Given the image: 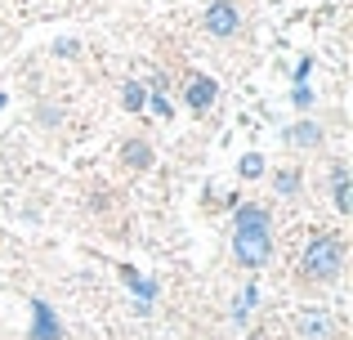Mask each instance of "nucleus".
<instances>
[{"label":"nucleus","mask_w":353,"mask_h":340,"mask_svg":"<svg viewBox=\"0 0 353 340\" xmlns=\"http://www.w3.org/2000/svg\"><path fill=\"white\" fill-rule=\"evenodd\" d=\"M233 251L246 269H259L273 255V215L264 206H241L237 228H233Z\"/></svg>","instance_id":"1"},{"label":"nucleus","mask_w":353,"mask_h":340,"mask_svg":"<svg viewBox=\"0 0 353 340\" xmlns=\"http://www.w3.org/2000/svg\"><path fill=\"white\" fill-rule=\"evenodd\" d=\"M345 264V242L340 233H318L304 251V278H336Z\"/></svg>","instance_id":"2"},{"label":"nucleus","mask_w":353,"mask_h":340,"mask_svg":"<svg viewBox=\"0 0 353 340\" xmlns=\"http://www.w3.org/2000/svg\"><path fill=\"white\" fill-rule=\"evenodd\" d=\"M237 27H241V9L233 0H215V5L206 9V32L210 36H233Z\"/></svg>","instance_id":"3"},{"label":"nucleus","mask_w":353,"mask_h":340,"mask_svg":"<svg viewBox=\"0 0 353 340\" xmlns=\"http://www.w3.org/2000/svg\"><path fill=\"white\" fill-rule=\"evenodd\" d=\"M32 340H63V323L45 300H32Z\"/></svg>","instance_id":"4"},{"label":"nucleus","mask_w":353,"mask_h":340,"mask_svg":"<svg viewBox=\"0 0 353 340\" xmlns=\"http://www.w3.org/2000/svg\"><path fill=\"white\" fill-rule=\"evenodd\" d=\"M215 94H219V86L210 77H192L188 81V108L192 112H206V108L215 103Z\"/></svg>","instance_id":"5"},{"label":"nucleus","mask_w":353,"mask_h":340,"mask_svg":"<svg viewBox=\"0 0 353 340\" xmlns=\"http://www.w3.org/2000/svg\"><path fill=\"white\" fill-rule=\"evenodd\" d=\"M121 161H125L130 170H148L152 166V148H148L143 139H130V143H121Z\"/></svg>","instance_id":"6"},{"label":"nucleus","mask_w":353,"mask_h":340,"mask_svg":"<svg viewBox=\"0 0 353 340\" xmlns=\"http://www.w3.org/2000/svg\"><path fill=\"white\" fill-rule=\"evenodd\" d=\"M121 278H125L130 291L139 296V314H148V305H152V296H157V282H152V278H139L134 269H121Z\"/></svg>","instance_id":"7"},{"label":"nucleus","mask_w":353,"mask_h":340,"mask_svg":"<svg viewBox=\"0 0 353 340\" xmlns=\"http://www.w3.org/2000/svg\"><path fill=\"white\" fill-rule=\"evenodd\" d=\"M300 336H304V340H322V336H331V318L322 314V309H309V314H300Z\"/></svg>","instance_id":"8"},{"label":"nucleus","mask_w":353,"mask_h":340,"mask_svg":"<svg viewBox=\"0 0 353 340\" xmlns=\"http://www.w3.org/2000/svg\"><path fill=\"white\" fill-rule=\"evenodd\" d=\"M331 183H336V210H340V215H353V183H349V170L336 166V170H331Z\"/></svg>","instance_id":"9"},{"label":"nucleus","mask_w":353,"mask_h":340,"mask_svg":"<svg viewBox=\"0 0 353 340\" xmlns=\"http://www.w3.org/2000/svg\"><path fill=\"white\" fill-rule=\"evenodd\" d=\"M286 139L300 143V148H318V143H322V126L318 121H295L291 130H286Z\"/></svg>","instance_id":"10"},{"label":"nucleus","mask_w":353,"mask_h":340,"mask_svg":"<svg viewBox=\"0 0 353 340\" xmlns=\"http://www.w3.org/2000/svg\"><path fill=\"white\" fill-rule=\"evenodd\" d=\"M121 103H125L130 112H143L148 108V90L139 86V81H125V86H121Z\"/></svg>","instance_id":"11"},{"label":"nucleus","mask_w":353,"mask_h":340,"mask_svg":"<svg viewBox=\"0 0 353 340\" xmlns=\"http://www.w3.org/2000/svg\"><path fill=\"white\" fill-rule=\"evenodd\" d=\"M273 188L291 197V192H300V174H295V170H277V174H273Z\"/></svg>","instance_id":"12"},{"label":"nucleus","mask_w":353,"mask_h":340,"mask_svg":"<svg viewBox=\"0 0 353 340\" xmlns=\"http://www.w3.org/2000/svg\"><path fill=\"white\" fill-rule=\"evenodd\" d=\"M241 174H246V179H259V174H264V157H259V152H246V157H241Z\"/></svg>","instance_id":"13"},{"label":"nucleus","mask_w":353,"mask_h":340,"mask_svg":"<svg viewBox=\"0 0 353 340\" xmlns=\"http://www.w3.org/2000/svg\"><path fill=\"white\" fill-rule=\"evenodd\" d=\"M54 54H59V59H72V54H81V41L63 36V41H54Z\"/></svg>","instance_id":"14"},{"label":"nucleus","mask_w":353,"mask_h":340,"mask_svg":"<svg viewBox=\"0 0 353 340\" xmlns=\"http://www.w3.org/2000/svg\"><path fill=\"white\" fill-rule=\"evenodd\" d=\"M291 99H295V108H313V99H318V94H313V90H309V86L300 81V86L291 90Z\"/></svg>","instance_id":"15"},{"label":"nucleus","mask_w":353,"mask_h":340,"mask_svg":"<svg viewBox=\"0 0 353 340\" xmlns=\"http://www.w3.org/2000/svg\"><path fill=\"white\" fill-rule=\"evenodd\" d=\"M148 103H152V112H161V117H170V99H165V94H157V99H148Z\"/></svg>","instance_id":"16"},{"label":"nucleus","mask_w":353,"mask_h":340,"mask_svg":"<svg viewBox=\"0 0 353 340\" xmlns=\"http://www.w3.org/2000/svg\"><path fill=\"white\" fill-rule=\"evenodd\" d=\"M5 103H9V94H5V90H0V108H5Z\"/></svg>","instance_id":"17"}]
</instances>
